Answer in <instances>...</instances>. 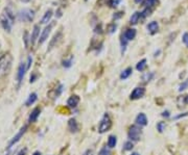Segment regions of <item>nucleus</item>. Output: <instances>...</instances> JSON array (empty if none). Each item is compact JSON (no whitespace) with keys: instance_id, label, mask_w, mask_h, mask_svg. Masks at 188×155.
Wrapping results in <instances>:
<instances>
[{"instance_id":"f257e3e1","label":"nucleus","mask_w":188,"mask_h":155,"mask_svg":"<svg viewBox=\"0 0 188 155\" xmlns=\"http://www.w3.org/2000/svg\"><path fill=\"white\" fill-rule=\"evenodd\" d=\"M15 22V17L13 15V12L11 11L10 7L4 8L3 13L0 16V25L2 26L5 31L11 32L12 30V26Z\"/></svg>"},{"instance_id":"f03ea898","label":"nucleus","mask_w":188,"mask_h":155,"mask_svg":"<svg viewBox=\"0 0 188 155\" xmlns=\"http://www.w3.org/2000/svg\"><path fill=\"white\" fill-rule=\"evenodd\" d=\"M12 63H13V56L11 53H4L0 57V78L7 76L11 71Z\"/></svg>"},{"instance_id":"7ed1b4c3","label":"nucleus","mask_w":188,"mask_h":155,"mask_svg":"<svg viewBox=\"0 0 188 155\" xmlns=\"http://www.w3.org/2000/svg\"><path fill=\"white\" fill-rule=\"evenodd\" d=\"M18 20L22 22H32L35 18V12L30 8H23L18 12Z\"/></svg>"},{"instance_id":"20e7f679","label":"nucleus","mask_w":188,"mask_h":155,"mask_svg":"<svg viewBox=\"0 0 188 155\" xmlns=\"http://www.w3.org/2000/svg\"><path fill=\"white\" fill-rule=\"evenodd\" d=\"M142 134V130L140 128V126L138 125H133L130 127L129 132H128V136L130 139V141L132 142H137L140 139Z\"/></svg>"},{"instance_id":"39448f33","label":"nucleus","mask_w":188,"mask_h":155,"mask_svg":"<svg viewBox=\"0 0 188 155\" xmlns=\"http://www.w3.org/2000/svg\"><path fill=\"white\" fill-rule=\"evenodd\" d=\"M112 126V122H111V119L109 117L108 114H105V115L102 117V119L99 122V125H98V132L99 133H105L107 132L109 129L111 128Z\"/></svg>"},{"instance_id":"423d86ee","label":"nucleus","mask_w":188,"mask_h":155,"mask_svg":"<svg viewBox=\"0 0 188 155\" xmlns=\"http://www.w3.org/2000/svg\"><path fill=\"white\" fill-rule=\"evenodd\" d=\"M27 71V67H26V63H20L19 67H18V72H17V82L18 86H20L21 82H22L24 76H25V73Z\"/></svg>"},{"instance_id":"0eeeda50","label":"nucleus","mask_w":188,"mask_h":155,"mask_svg":"<svg viewBox=\"0 0 188 155\" xmlns=\"http://www.w3.org/2000/svg\"><path fill=\"white\" fill-rule=\"evenodd\" d=\"M53 25H54V23H49V24H48V25L43 29V31H42L40 38H39V44H40V45L43 44L44 42L48 39V35H50L51 29H52Z\"/></svg>"},{"instance_id":"6e6552de","label":"nucleus","mask_w":188,"mask_h":155,"mask_svg":"<svg viewBox=\"0 0 188 155\" xmlns=\"http://www.w3.org/2000/svg\"><path fill=\"white\" fill-rule=\"evenodd\" d=\"M145 94V89L144 87H135L134 90H133V92L131 93V96H130V98L131 100H137V99H140L142 97L144 96Z\"/></svg>"},{"instance_id":"1a4fd4ad","label":"nucleus","mask_w":188,"mask_h":155,"mask_svg":"<svg viewBox=\"0 0 188 155\" xmlns=\"http://www.w3.org/2000/svg\"><path fill=\"white\" fill-rule=\"evenodd\" d=\"M26 129H27V126H26V125H24V126L22 127V128H21V129L19 130V132H18L17 134L13 138V139H12V141L10 142V144H8V148H11L14 144H16V143H18V142L20 141V139L22 138L23 134H24V133H25Z\"/></svg>"},{"instance_id":"9d476101","label":"nucleus","mask_w":188,"mask_h":155,"mask_svg":"<svg viewBox=\"0 0 188 155\" xmlns=\"http://www.w3.org/2000/svg\"><path fill=\"white\" fill-rule=\"evenodd\" d=\"M40 35H40V25L36 24V25L34 26V30H32V36H30V43H32V45H35L36 41L40 38Z\"/></svg>"},{"instance_id":"9b49d317","label":"nucleus","mask_w":188,"mask_h":155,"mask_svg":"<svg viewBox=\"0 0 188 155\" xmlns=\"http://www.w3.org/2000/svg\"><path fill=\"white\" fill-rule=\"evenodd\" d=\"M80 103V97L77 95L71 96L70 98L67 100V106L70 108H75Z\"/></svg>"},{"instance_id":"f8f14e48","label":"nucleus","mask_w":188,"mask_h":155,"mask_svg":"<svg viewBox=\"0 0 188 155\" xmlns=\"http://www.w3.org/2000/svg\"><path fill=\"white\" fill-rule=\"evenodd\" d=\"M136 124H137L138 126H146L147 125V118L146 115L144 114H139L137 117H136Z\"/></svg>"},{"instance_id":"ddd939ff","label":"nucleus","mask_w":188,"mask_h":155,"mask_svg":"<svg viewBox=\"0 0 188 155\" xmlns=\"http://www.w3.org/2000/svg\"><path fill=\"white\" fill-rule=\"evenodd\" d=\"M68 129H69V131L72 133H75L78 131V124L74 118H72V119L68 121Z\"/></svg>"},{"instance_id":"4468645a","label":"nucleus","mask_w":188,"mask_h":155,"mask_svg":"<svg viewBox=\"0 0 188 155\" xmlns=\"http://www.w3.org/2000/svg\"><path fill=\"white\" fill-rule=\"evenodd\" d=\"M40 114H41V109H40V108H39V107L34 108V110H32V114L29 115L28 122H29V123H34V122H36V121L38 120V118H39V115H40Z\"/></svg>"},{"instance_id":"2eb2a0df","label":"nucleus","mask_w":188,"mask_h":155,"mask_svg":"<svg viewBox=\"0 0 188 155\" xmlns=\"http://www.w3.org/2000/svg\"><path fill=\"white\" fill-rule=\"evenodd\" d=\"M123 36H124V38H126L128 41L134 40L135 36H136V29H134V28H129V29H126V32L123 33Z\"/></svg>"},{"instance_id":"dca6fc26","label":"nucleus","mask_w":188,"mask_h":155,"mask_svg":"<svg viewBox=\"0 0 188 155\" xmlns=\"http://www.w3.org/2000/svg\"><path fill=\"white\" fill-rule=\"evenodd\" d=\"M147 29H148V31H150L151 35H155V33L158 31V29H159V24L157 23L156 21H153V22H151L147 25Z\"/></svg>"},{"instance_id":"f3484780","label":"nucleus","mask_w":188,"mask_h":155,"mask_svg":"<svg viewBox=\"0 0 188 155\" xmlns=\"http://www.w3.org/2000/svg\"><path fill=\"white\" fill-rule=\"evenodd\" d=\"M52 11L51 10H48L46 11V13L44 14L43 18L41 19V24H47L48 22H50L51 20V17H52Z\"/></svg>"},{"instance_id":"a211bd4d","label":"nucleus","mask_w":188,"mask_h":155,"mask_svg":"<svg viewBox=\"0 0 188 155\" xmlns=\"http://www.w3.org/2000/svg\"><path fill=\"white\" fill-rule=\"evenodd\" d=\"M61 39H62V33H61V32L57 33V35L53 36L52 41L50 42V46H49V48H48V50H51V49H52V48H53L54 46L57 47V42H59V41H61Z\"/></svg>"},{"instance_id":"6ab92c4d","label":"nucleus","mask_w":188,"mask_h":155,"mask_svg":"<svg viewBox=\"0 0 188 155\" xmlns=\"http://www.w3.org/2000/svg\"><path fill=\"white\" fill-rule=\"evenodd\" d=\"M140 18H141V13H139V12H135V13L131 16V18H130V23L133 24V25H135V24H137L139 22Z\"/></svg>"},{"instance_id":"aec40b11","label":"nucleus","mask_w":188,"mask_h":155,"mask_svg":"<svg viewBox=\"0 0 188 155\" xmlns=\"http://www.w3.org/2000/svg\"><path fill=\"white\" fill-rule=\"evenodd\" d=\"M37 99H38V97H37V94L36 93H32L30 95L28 96V99L26 100V102H25V104H26V106H30L32 104H34V103L37 101Z\"/></svg>"},{"instance_id":"412c9836","label":"nucleus","mask_w":188,"mask_h":155,"mask_svg":"<svg viewBox=\"0 0 188 155\" xmlns=\"http://www.w3.org/2000/svg\"><path fill=\"white\" fill-rule=\"evenodd\" d=\"M133 72V69L131 68V67H129V68H126V70H123L122 73L120 74V78L121 79H126V78H129L130 76H131Z\"/></svg>"},{"instance_id":"4be33fe9","label":"nucleus","mask_w":188,"mask_h":155,"mask_svg":"<svg viewBox=\"0 0 188 155\" xmlns=\"http://www.w3.org/2000/svg\"><path fill=\"white\" fill-rule=\"evenodd\" d=\"M117 144V138L115 135H110L109 136V139H108V147L112 149L114 148L115 146Z\"/></svg>"},{"instance_id":"5701e85b","label":"nucleus","mask_w":188,"mask_h":155,"mask_svg":"<svg viewBox=\"0 0 188 155\" xmlns=\"http://www.w3.org/2000/svg\"><path fill=\"white\" fill-rule=\"evenodd\" d=\"M145 68H146V59H141L140 62L137 63V66H136V69H137L139 72L144 71Z\"/></svg>"},{"instance_id":"b1692460","label":"nucleus","mask_w":188,"mask_h":155,"mask_svg":"<svg viewBox=\"0 0 188 155\" xmlns=\"http://www.w3.org/2000/svg\"><path fill=\"white\" fill-rule=\"evenodd\" d=\"M158 3H159V0H145L144 1V5L148 8L155 7Z\"/></svg>"},{"instance_id":"393cba45","label":"nucleus","mask_w":188,"mask_h":155,"mask_svg":"<svg viewBox=\"0 0 188 155\" xmlns=\"http://www.w3.org/2000/svg\"><path fill=\"white\" fill-rule=\"evenodd\" d=\"M154 77V73H151V72H147V73H145V74H143V76H142V81L143 82H148V81H151V78Z\"/></svg>"},{"instance_id":"a878e982","label":"nucleus","mask_w":188,"mask_h":155,"mask_svg":"<svg viewBox=\"0 0 188 155\" xmlns=\"http://www.w3.org/2000/svg\"><path fill=\"white\" fill-rule=\"evenodd\" d=\"M133 147H134V144H133L132 141H128L124 143V146H123V150L124 151H130L132 150Z\"/></svg>"},{"instance_id":"bb28decb","label":"nucleus","mask_w":188,"mask_h":155,"mask_svg":"<svg viewBox=\"0 0 188 155\" xmlns=\"http://www.w3.org/2000/svg\"><path fill=\"white\" fill-rule=\"evenodd\" d=\"M128 40H126V38L122 35V38H121V52L124 53V51H126V45H128Z\"/></svg>"},{"instance_id":"cd10ccee","label":"nucleus","mask_w":188,"mask_h":155,"mask_svg":"<svg viewBox=\"0 0 188 155\" xmlns=\"http://www.w3.org/2000/svg\"><path fill=\"white\" fill-rule=\"evenodd\" d=\"M72 63H73V57H70V59H65L64 62H63V66L65 67V68H70L72 66Z\"/></svg>"},{"instance_id":"c85d7f7f","label":"nucleus","mask_w":188,"mask_h":155,"mask_svg":"<svg viewBox=\"0 0 188 155\" xmlns=\"http://www.w3.org/2000/svg\"><path fill=\"white\" fill-rule=\"evenodd\" d=\"M151 14V8L145 7V8H144V11H143V12H141V18L148 17Z\"/></svg>"},{"instance_id":"c756f323","label":"nucleus","mask_w":188,"mask_h":155,"mask_svg":"<svg viewBox=\"0 0 188 155\" xmlns=\"http://www.w3.org/2000/svg\"><path fill=\"white\" fill-rule=\"evenodd\" d=\"M165 127H166V125H165L164 122H159L158 124H157V129H158V131L160 133H162L163 131H164Z\"/></svg>"},{"instance_id":"7c9ffc66","label":"nucleus","mask_w":188,"mask_h":155,"mask_svg":"<svg viewBox=\"0 0 188 155\" xmlns=\"http://www.w3.org/2000/svg\"><path fill=\"white\" fill-rule=\"evenodd\" d=\"M185 104H186V98H185V96L179 97V98H178V105H179V107H182V106H184Z\"/></svg>"},{"instance_id":"2f4dec72","label":"nucleus","mask_w":188,"mask_h":155,"mask_svg":"<svg viewBox=\"0 0 188 155\" xmlns=\"http://www.w3.org/2000/svg\"><path fill=\"white\" fill-rule=\"evenodd\" d=\"M98 155H111V152H110V150H109V147H108V148H107V147H104V148H102L101 150L99 151Z\"/></svg>"},{"instance_id":"473e14b6","label":"nucleus","mask_w":188,"mask_h":155,"mask_svg":"<svg viewBox=\"0 0 188 155\" xmlns=\"http://www.w3.org/2000/svg\"><path fill=\"white\" fill-rule=\"evenodd\" d=\"M116 24L115 23H112L110 24V25L108 26V32L109 33H114L115 31H116Z\"/></svg>"},{"instance_id":"72a5a7b5","label":"nucleus","mask_w":188,"mask_h":155,"mask_svg":"<svg viewBox=\"0 0 188 155\" xmlns=\"http://www.w3.org/2000/svg\"><path fill=\"white\" fill-rule=\"evenodd\" d=\"M187 87H188V79H187L186 81H184V82L182 83L180 87H179V91H180V92H182V91L186 90Z\"/></svg>"},{"instance_id":"f704fd0d","label":"nucleus","mask_w":188,"mask_h":155,"mask_svg":"<svg viewBox=\"0 0 188 155\" xmlns=\"http://www.w3.org/2000/svg\"><path fill=\"white\" fill-rule=\"evenodd\" d=\"M32 55H29L27 57V62H26V67H27V70H29L30 66H32Z\"/></svg>"},{"instance_id":"c9c22d12","label":"nucleus","mask_w":188,"mask_h":155,"mask_svg":"<svg viewBox=\"0 0 188 155\" xmlns=\"http://www.w3.org/2000/svg\"><path fill=\"white\" fill-rule=\"evenodd\" d=\"M63 84H60V87H57V90L56 91V97H59L60 95H61V93L63 92Z\"/></svg>"},{"instance_id":"e433bc0d","label":"nucleus","mask_w":188,"mask_h":155,"mask_svg":"<svg viewBox=\"0 0 188 155\" xmlns=\"http://www.w3.org/2000/svg\"><path fill=\"white\" fill-rule=\"evenodd\" d=\"M183 42H184V44L186 45V46L188 47V32H185L184 35H183Z\"/></svg>"},{"instance_id":"4c0bfd02","label":"nucleus","mask_w":188,"mask_h":155,"mask_svg":"<svg viewBox=\"0 0 188 155\" xmlns=\"http://www.w3.org/2000/svg\"><path fill=\"white\" fill-rule=\"evenodd\" d=\"M119 2H121V0H111V7H117V4L119 3Z\"/></svg>"},{"instance_id":"58836bf2","label":"nucleus","mask_w":188,"mask_h":155,"mask_svg":"<svg viewBox=\"0 0 188 155\" xmlns=\"http://www.w3.org/2000/svg\"><path fill=\"white\" fill-rule=\"evenodd\" d=\"M27 35H28V33H27V31L24 32V41H25V46L27 47Z\"/></svg>"},{"instance_id":"ea45409f","label":"nucleus","mask_w":188,"mask_h":155,"mask_svg":"<svg viewBox=\"0 0 188 155\" xmlns=\"http://www.w3.org/2000/svg\"><path fill=\"white\" fill-rule=\"evenodd\" d=\"M162 115H163V117H166V118H168V117H169V111H167V110H166V111H163Z\"/></svg>"},{"instance_id":"a19ab883","label":"nucleus","mask_w":188,"mask_h":155,"mask_svg":"<svg viewBox=\"0 0 188 155\" xmlns=\"http://www.w3.org/2000/svg\"><path fill=\"white\" fill-rule=\"evenodd\" d=\"M83 155H92V150H87Z\"/></svg>"},{"instance_id":"79ce46f5","label":"nucleus","mask_w":188,"mask_h":155,"mask_svg":"<svg viewBox=\"0 0 188 155\" xmlns=\"http://www.w3.org/2000/svg\"><path fill=\"white\" fill-rule=\"evenodd\" d=\"M25 153H26V149H24V151L21 150V152H19L18 155H25Z\"/></svg>"},{"instance_id":"37998d69","label":"nucleus","mask_w":188,"mask_h":155,"mask_svg":"<svg viewBox=\"0 0 188 155\" xmlns=\"http://www.w3.org/2000/svg\"><path fill=\"white\" fill-rule=\"evenodd\" d=\"M142 1H143V0H135V2H136V3H141Z\"/></svg>"},{"instance_id":"c03bdc74","label":"nucleus","mask_w":188,"mask_h":155,"mask_svg":"<svg viewBox=\"0 0 188 155\" xmlns=\"http://www.w3.org/2000/svg\"><path fill=\"white\" fill-rule=\"evenodd\" d=\"M32 155H41V153H40V152H38V151H37V152H35V153L32 154Z\"/></svg>"},{"instance_id":"a18cd8bd","label":"nucleus","mask_w":188,"mask_h":155,"mask_svg":"<svg viewBox=\"0 0 188 155\" xmlns=\"http://www.w3.org/2000/svg\"><path fill=\"white\" fill-rule=\"evenodd\" d=\"M131 155H140L139 153H137V152H134V153H132Z\"/></svg>"},{"instance_id":"49530a36","label":"nucleus","mask_w":188,"mask_h":155,"mask_svg":"<svg viewBox=\"0 0 188 155\" xmlns=\"http://www.w3.org/2000/svg\"><path fill=\"white\" fill-rule=\"evenodd\" d=\"M185 98H186V103H188V96H185Z\"/></svg>"}]
</instances>
